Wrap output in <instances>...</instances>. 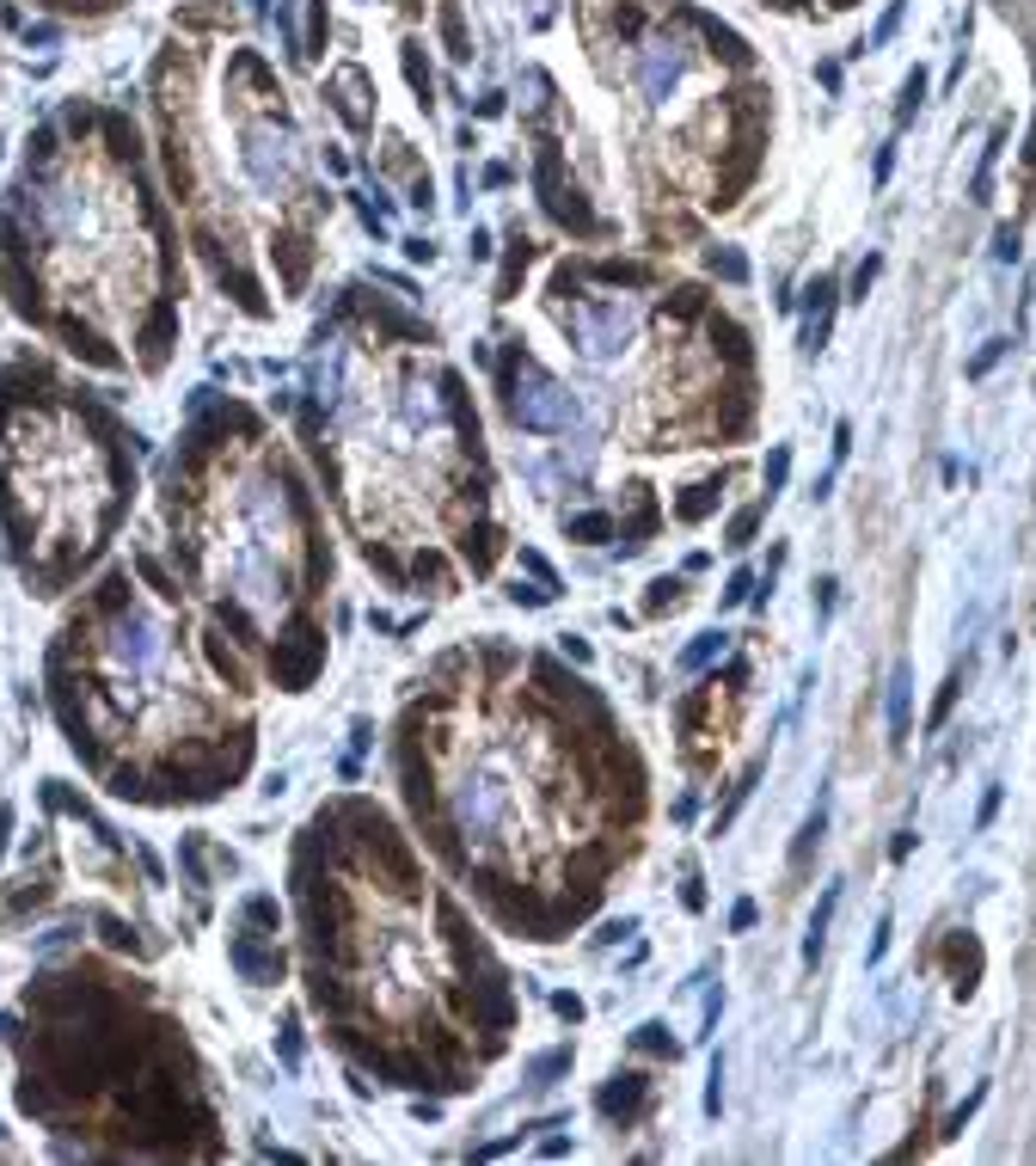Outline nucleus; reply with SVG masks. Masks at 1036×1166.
<instances>
[{
    "instance_id": "obj_1",
    "label": "nucleus",
    "mask_w": 1036,
    "mask_h": 1166,
    "mask_svg": "<svg viewBox=\"0 0 1036 1166\" xmlns=\"http://www.w3.org/2000/svg\"><path fill=\"white\" fill-rule=\"evenodd\" d=\"M0 301L86 369L160 375L185 326L179 227L130 111L67 99L0 191Z\"/></svg>"
},
{
    "instance_id": "obj_2",
    "label": "nucleus",
    "mask_w": 1036,
    "mask_h": 1166,
    "mask_svg": "<svg viewBox=\"0 0 1036 1166\" xmlns=\"http://www.w3.org/2000/svg\"><path fill=\"white\" fill-rule=\"evenodd\" d=\"M50 712L80 767L130 805H209L252 774L258 706L221 639H202L160 559L130 547L44 651Z\"/></svg>"
},
{
    "instance_id": "obj_3",
    "label": "nucleus",
    "mask_w": 1036,
    "mask_h": 1166,
    "mask_svg": "<svg viewBox=\"0 0 1036 1166\" xmlns=\"http://www.w3.org/2000/svg\"><path fill=\"white\" fill-rule=\"evenodd\" d=\"M289 885L307 1001L331 1043L399 1087H424L448 1043V1007L466 1001L460 976L472 958L448 902L362 798H337L301 829Z\"/></svg>"
},
{
    "instance_id": "obj_4",
    "label": "nucleus",
    "mask_w": 1036,
    "mask_h": 1166,
    "mask_svg": "<svg viewBox=\"0 0 1036 1166\" xmlns=\"http://www.w3.org/2000/svg\"><path fill=\"white\" fill-rule=\"evenodd\" d=\"M301 442L320 461V480L387 584H411L442 528H466L472 491V412L460 381L430 350V332L399 320L381 301L331 307L313 332V375L301 400Z\"/></svg>"
},
{
    "instance_id": "obj_5",
    "label": "nucleus",
    "mask_w": 1036,
    "mask_h": 1166,
    "mask_svg": "<svg viewBox=\"0 0 1036 1166\" xmlns=\"http://www.w3.org/2000/svg\"><path fill=\"white\" fill-rule=\"evenodd\" d=\"M172 565L282 694L320 676L331 541L307 473L252 406L196 394L160 480Z\"/></svg>"
},
{
    "instance_id": "obj_6",
    "label": "nucleus",
    "mask_w": 1036,
    "mask_h": 1166,
    "mask_svg": "<svg viewBox=\"0 0 1036 1166\" xmlns=\"http://www.w3.org/2000/svg\"><path fill=\"white\" fill-rule=\"evenodd\" d=\"M202 31L209 12L196 6L172 25L147 74L160 166L209 282L264 320L276 301H295L320 265L325 191L307 172L276 69L246 44L215 62Z\"/></svg>"
},
{
    "instance_id": "obj_7",
    "label": "nucleus",
    "mask_w": 1036,
    "mask_h": 1166,
    "mask_svg": "<svg viewBox=\"0 0 1036 1166\" xmlns=\"http://www.w3.org/2000/svg\"><path fill=\"white\" fill-rule=\"evenodd\" d=\"M19 1111L80 1155H221L185 1026L141 976L99 958H67L25 988Z\"/></svg>"
},
{
    "instance_id": "obj_8",
    "label": "nucleus",
    "mask_w": 1036,
    "mask_h": 1166,
    "mask_svg": "<svg viewBox=\"0 0 1036 1166\" xmlns=\"http://www.w3.org/2000/svg\"><path fill=\"white\" fill-rule=\"evenodd\" d=\"M141 449L111 400L50 356L0 362V559L31 596L74 590L124 535Z\"/></svg>"
},
{
    "instance_id": "obj_9",
    "label": "nucleus",
    "mask_w": 1036,
    "mask_h": 1166,
    "mask_svg": "<svg viewBox=\"0 0 1036 1166\" xmlns=\"http://www.w3.org/2000/svg\"><path fill=\"white\" fill-rule=\"evenodd\" d=\"M516 369V381H510V417H516V430H527V436H558V430H577V417H583V406H577V394L565 387V381H552L534 356H516L510 362Z\"/></svg>"
},
{
    "instance_id": "obj_10",
    "label": "nucleus",
    "mask_w": 1036,
    "mask_h": 1166,
    "mask_svg": "<svg viewBox=\"0 0 1036 1166\" xmlns=\"http://www.w3.org/2000/svg\"><path fill=\"white\" fill-rule=\"evenodd\" d=\"M227 958H234V970H240L246 982H276V976H282V946H276V933H270V940L252 933L246 915H240V933L227 940Z\"/></svg>"
},
{
    "instance_id": "obj_11",
    "label": "nucleus",
    "mask_w": 1036,
    "mask_h": 1166,
    "mask_svg": "<svg viewBox=\"0 0 1036 1166\" xmlns=\"http://www.w3.org/2000/svg\"><path fill=\"white\" fill-rule=\"evenodd\" d=\"M325 99H331V111H337L350 130H369V124H375V111L362 105V99H369V74L356 69V62H344V69L325 80Z\"/></svg>"
},
{
    "instance_id": "obj_12",
    "label": "nucleus",
    "mask_w": 1036,
    "mask_h": 1166,
    "mask_svg": "<svg viewBox=\"0 0 1036 1166\" xmlns=\"http://www.w3.org/2000/svg\"><path fill=\"white\" fill-rule=\"evenodd\" d=\"M803 295H810V326H803V344H810V350H822V344H828V314H835V276H816Z\"/></svg>"
},
{
    "instance_id": "obj_13",
    "label": "nucleus",
    "mask_w": 1036,
    "mask_h": 1166,
    "mask_svg": "<svg viewBox=\"0 0 1036 1166\" xmlns=\"http://www.w3.org/2000/svg\"><path fill=\"white\" fill-rule=\"evenodd\" d=\"M907 706H914V670L896 663V676H890V743L896 750L907 743Z\"/></svg>"
},
{
    "instance_id": "obj_14",
    "label": "nucleus",
    "mask_w": 1036,
    "mask_h": 1166,
    "mask_svg": "<svg viewBox=\"0 0 1036 1166\" xmlns=\"http://www.w3.org/2000/svg\"><path fill=\"white\" fill-rule=\"evenodd\" d=\"M835 909H841V885H828V891H822V902H816V915H810V933H803V964H816V958H822Z\"/></svg>"
},
{
    "instance_id": "obj_15",
    "label": "nucleus",
    "mask_w": 1036,
    "mask_h": 1166,
    "mask_svg": "<svg viewBox=\"0 0 1036 1166\" xmlns=\"http://www.w3.org/2000/svg\"><path fill=\"white\" fill-rule=\"evenodd\" d=\"M645 1105V1075H614V1087L601 1093V1111L607 1117H632Z\"/></svg>"
},
{
    "instance_id": "obj_16",
    "label": "nucleus",
    "mask_w": 1036,
    "mask_h": 1166,
    "mask_svg": "<svg viewBox=\"0 0 1036 1166\" xmlns=\"http://www.w3.org/2000/svg\"><path fill=\"white\" fill-rule=\"evenodd\" d=\"M724 645H730V632H700V639L681 651V670H706L712 657H724Z\"/></svg>"
},
{
    "instance_id": "obj_17",
    "label": "nucleus",
    "mask_w": 1036,
    "mask_h": 1166,
    "mask_svg": "<svg viewBox=\"0 0 1036 1166\" xmlns=\"http://www.w3.org/2000/svg\"><path fill=\"white\" fill-rule=\"evenodd\" d=\"M1000 147H1006V130H993V136H987V154H981V166H975V204H987V191H993V166H1000Z\"/></svg>"
},
{
    "instance_id": "obj_18",
    "label": "nucleus",
    "mask_w": 1036,
    "mask_h": 1166,
    "mask_svg": "<svg viewBox=\"0 0 1036 1166\" xmlns=\"http://www.w3.org/2000/svg\"><path fill=\"white\" fill-rule=\"evenodd\" d=\"M822 829H828V805H816V811L803 817V835L791 841V866H803V860H810V847L822 841Z\"/></svg>"
},
{
    "instance_id": "obj_19",
    "label": "nucleus",
    "mask_w": 1036,
    "mask_h": 1166,
    "mask_svg": "<svg viewBox=\"0 0 1036 1166\" xmlns=\"http://www.w3.org/2000/svg\"><path fill=\"white\" fill-rule=\"evenodd\" d=\"M706 265H712L724 282H748V259H742L736 246H712V252H706Z\"/></svg>"
},
{
    "instance_id": "obj_20",
    "label": "nucleus",
    "mask_w": 1036,
    "mask_h": 1166,
    "mask_svg": "<svg viewBox=\"0 0 1036 1166\" xmlns=\"http://www.w3.org/2000/svg\"><path fill=\"white\" fill-rule=\"evenodd\" d=\"M761 510H767V504L736 510V516H730V535H724V547H748V541H755V528H761Z\"/></svg>"
},
{
    "instance_id": "obj_21",
    "label": "nucleus",
    "mask_w": 1036,
    "mask_h": 1166,
    "mask_svg": "<svg viewBox=\"0 0 1036 1166\" xmlns=\"http://www.w3.org/2000/svg\"><path fill=\"white\" fill-rule=\"evenodd\" d=\"M37 6H50V12H74V19H105V12H117L124 0H37Z\"/></svg>"
},
{
    "instance_id": "obj_22",
    "label": "nucleus",
    "mask_w": 1036,
    "mask_h": 1166,
    "mask_svg": "<svg viewBox=\"0 0 1036 1166\" xmlns=\"http://www.w3.org/2000/svg\"><path fill=\"white\" fill-rule=\"evenodd\" d=\"M755 780H761V761H755V767H748V774H742V786H736V792H730V805H724V811H717V835H724V829L736 823V811H742V805H748V792H755Z\"/></svg>"
},
{
    "instance_id": "obj_23",
    "label": "nucleus",
    "mask_w": 1036,
    "mask_h": 1166,
    "mask_svg": "<svg viewBox=\"0 0 1036 1166\" xmlns=\"http://www.w3.org/2000/svg\"><path fill=\"white\" fill-rule=\"evenodd\" d=\"M442 37H448V56H472V50H466V25H460V6H454V0H442Z\"/></svg>"
},
{
    "instance_id": "obj_24",
    "label": "nucleus",
    "mask_w": 1036,
    "mask_h": 1166,
    "mask_svg": "<svg viewBox=\"0 0 1036 1166\" xmlns=\"http://www.w3.org/2000/svg\"><path fill=\"white\" fill-rule=\"evenodd\" d=\"M957 694H963V670H951V682H945V694H938V706H932V718H926L932 731H938V725L951 718V706H957Z\"/></svg>"
},
{
    "instance_id": "obj_25",
    "label": "nucleus",
    "mask_w": 1036,
    "mask_h": 1166,
    "mask_svg": "<svg viewBox=\"0 0 1036 1166\" xmlns=\"http://www.w3.org/2000/svg\"><path fill=\"white\" fill-rule=\"evenodd\" d=\"M607 535H614L607 516H577V522H571V541H607Z\"/></svg>"
},
{
    "instance_id": "obj_26",
    "label": "nucleus",
    "mask_w": 1036,
    "mask_h": 1166,
    "mask_svg": "<svg viewBox=\"0 0 1036 1166\" xmlns=\"http://www.w3.org/2000/svg\"><path fill=\"white\" fill-rule=\"evenodd\" d=\"M1006 350H1012V344H1006V338H987V344H981V350H975L970 375H975V381H981V375H987V369H993V362H1000V356H1006Z\"/></svg>"
},
{
    "instance_id": "obj_27",
    "label": "nucleus",
    "mask_w": 1036,
    "mask_h": 1166,
    "mask_svg": "<svg viewBox=\"0 0 1036 1166\" xmlns=\"http://www.w3.org/2000/svg\"><path fill=\"white\" fill-rule=\"evenodd\" d=\"M920 99H926V74L914 69V74H907V86H902V124L920 111Z\"/></svg>"
},
{
    "instance_id": "obj_28",
    "label": "nucleus",
    "mask_w": 1036,
    "mask_h": 1166,
    "mask_svg": "<svg viewBox=\"0 0 1036 1166\" xmlns=\"http://www.w3.org/2000/svg\"><path fill=\"white\" fill-rule=\"evenodd\" d=\"M785 473H791V455H785V449H773V455H767V504H773V491L785 485Z\"/></svg>"
},
{
    "instance_id": "obj_29",
    "label": "nucleus",
    "mask_w": 1036,
    "mask_h": 1166,
    "mask_svg": "<svg viewBox=\"0 0 1036 1166\" xmlns=\"http://www.w3.org/2000/svg\"><path fill=\"white\" fill-rule=\"evenodd\" d=\"M877 271H883V259L871 252V259H865V265L852 271V301H865V289H871V276H877Z\"/></svg>"
},
{
    "instance_id": "obj_30",
    "label": "nucleus",
    "mask_w": 1036,
    "mask_h": 1166,
    "mask_svg": "<svg viewBox=\"0 0 1036 1166\" xmlns=\"http://www.w3.org/2000/svg\"><path fill=\"white\" fill-rule=\"evenodd\" d=\"M993 259H1000V265H1012V259H1018V234H1012V227H1000V234H993Z\"/></svg>"
},
{
    "instance_id": "obj_31",
    "label": "nucleus",
    "mask_w": 1036,
    "mask_h": 1166,
    "mask_svg": "<svg viewBox=\"0 0 1036 1166\" xmlns=\"http://www.w3.org/2000/svg\"><path fill=\"white\" fill-rule=\"evenodd\" d=\"M748 590H755V577H748V571H736V577H730V590H724V608L748 602Z\"/></svg>"
},
{
    "instance_id": "obj_32",
    "label": "nucleus",
    "mask_w": 1036,
    "mask_h": 1166,
    "mask_svg": "<svg viewBox=\"0 0 1036 1166\" xmlns=\"http://www.w3.org/2000/svg\"><path fill=\"white\" fill-rule=\"evenodd\" d=\"M638 1050H669V1056H675V1043L662 1037V1026H645V1031H638Z\"/></svg>"
},
{
    "instance_id": "obj_33",
    "label": "nucleus",
    "mask_w": 1036,
    "mask_h": 1166,
    "mask_svg": "<svg viewBox=\"0 0 1036 1166\" xmlns=\"http://www.w3.org/2000/svg\"><path fill=\"white\" fill-rule=\"evenodd\" d=\"M730 927H755V902H736V909H730Z\"/></svg>"
},
{
    "instance_id": "obj_34",
    "label": "nucleus",
    "mask_w": 1036,
    "mask_h": 1166,
    "mask_svg": "<svg viewBox=\"0 0 1036 1166\" xmlns=\"http://www.w3.org/2000/svg\"><path fill=\"white\" fill-rule=\"evenodd\" d=\"M0 847H6V805H0Z\"/></svg>"
},
{
    "instance_id": "obj_35",
    "label": "nucleus",
    "mask_w": 1036,
    "mask_h": 1166,
    "mask_svg": "<svg viewBox=\"0 0 1036 1166\" xmlns=\"http://www.w3.org/2000/svg\"><path fill=\"white\" fill-rule=\"evenodd\" d=\"M828 6H852V0H828Z\"/></svg>"
}]
</instances>
